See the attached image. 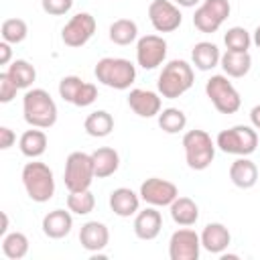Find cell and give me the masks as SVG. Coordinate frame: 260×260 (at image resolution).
<instances>
[{"label": "cell", "instance_id": "4fadbf2b", "mask_svg": "<svg viewBox=\"0 0 260 260\" xmlns=\"http://www.w3.org/2000/svg\"><path fill=\"white\" fill-rule=\"evenodd\" d=\"M138 193H140V199L152 207H169L179 197L177 185L160 177H150L142 181Z\"/></svg>", "mask_w": 260, "mask_h": 260}, {"label": "cell", "instance_id": "ab89813d", "mask_svg": "<svg viewBox=\"0 0 260 260\" xmlns=\"http://www.w3.org/2000/svg\"><path fill=\"white\" fill-rule=\"evenodd\" d=\"M10 59H12L10 43L2 41V43H0V65H10Z\"/></svg>", "mask_w": 260, "mask_h": 260}, {"label": "cell", "instance_id": "1f68e13d", "mask_svg": "<svg viewBox=\"0 0 260 260\" xmlns=\"http://www.w3.org/2000/svg\"><path fill=\"white\" fill-rule=\"evenodd\" d=\"M95 207V197L89 189L83 191H69L67 195V209L75 215H87Z\"/></svg>", "mask_w": 260, "mask_h": 260}, {"label": "cell", "instance_id": "f546056e", "mask_svg": "<svg viewBox=\"0 0 260 260\" xmlns=\"http://www.w3.org/2000/svg\"><path fill=\"white\" fill-rule=\"evenodd\" d=\"M2 254L10 260H20L28 254V238L22 232H8L2 236Z\"/></svg>", "mask_w": 260, "mask_h": 260}, {"label": "cell", "instance_id": "d4e9b609", "mask_svg": "<svg viewBox=\"0 0 260 260\" xmlns=\"http://www.w3.org/2000/svg\"><path fill=\"white\" fill-rule=\"evenodd\" d=\"M169 211H171L173 221L177 225H183V228H191L199 219V205L191 197H177L169 205Z\"/></svg>", "mask_w": 260, "mask_h": 260}, {"label": "cell", "instance_id": "4dcf8cb0", "mask_svg": "<svg viewBox=\"0 0 260 260\" xmlns=\"http://www.w3.org/2000/svg\"><path fill=\"white\" fill-rule=\"evenodd\" d=\"M156 120H158L160 130L167 132V134H179L187 126V116L179 108H165V110H160Z\"/></svg>", "mask_w": 260, "mask_h": 260}, {"label": "cell", "instance_id": "7a4b0ae2", "mask_svg": "<svg viewBox=\"0 0 260 260\" xmlns=\"http://www.w3.org/2000/svg\"><path fill=\"white\" fill-rule=\"evenodd\" d=\"M20 179H22V187H24L26 195L35 203H47L49 199H53L55 175H53L49 165H45L37 158H30V162H26L22 167Z\"/></svg>", "mask_w": 260, "mask_h": 260}, {"label": "cell", "instance_id": "2e32d148", "mask_svg": "<svg viewBox=\"0 0 260 260\" xmlns=\"http://www.w3.org/2000/svg\"><path fill=\"white\" fill-rule=\"evenodd\" d=\"M132 230H134V236L138 240H144V242L154 240L160 234V230H162V215H160V211L156 207H152V205L144 207L142 211L138 209V213L134 215Z\"/></svg>", "mask_w": 260, "mask_h": 260}, {"label": "cell", "instance_id": "d6986e66", "mask_svg": "<svg viewBox=\"0 0 260 260\" xmlns=\"http://www.w3.org/2000/svg\"><path fill=\"white\" fill-rule=\"evenodd\" d=\"M43 234L51 240H61L65 236L71 234V228H73V215L71 211L67 209H53L49 211L45 217H43Z\"/></svg>", "mask_w": 260, "mask_h": 260}, {"label": "cell", "instance_id": "f35d334b", "mask_svg": "<svg viewBox=\"0 0 260 260\" xmlns=\"http://www.w3.org/2000/svg\"><path fill=\"white\" fill-rule=\"evenodd\" d=\"M14 142H16L14 130H10L8 126H0V148L8 150L10 146H14Z\"/></svg>", "mask_w": 260, "mask_h": 260}, {"label": "cell", "instance_id": "8fae6325", "mask_svg": "<svg viewBox=\"0 0 260 260\" xmlns=\"http://www.w3.org/2000/svg\"><path fill=\"white\" fill-rule=\"evenodd\" d=\"M201 254V236L191 228H179L171 234L169 240V258L171 260H197Z\"/></svg>", "mask_w": 260, "mask_h": 260}, {"label": "cell", "instance_id": "603a6c76", "mask_svg": "<svg viewBox=\"0 0 260 260\" xmlns=\"http://www.w3.org/2000/svg\"><path fill=\"white\" fill-rule=\"evenodd\" d=\"M95 179H108L120 169V154L112 146H100L91 152Z\"/></svg>", "mask_w": 260, "mask_h": 260}, {"label": "cell", "instance_id": "e575fe53", "mask_svg": "<svg viewBox=\"0 0 260 260\" xmlns=\"http://www.w3.org/2000/svg\"><path fill=\"white\" fill-rule=\"evenodd\" d=\"M83 85V79L77 77V75H65L61 81H59V95L63 98V102L67 104H73L79 89Z\"/></svg>", "mask_w": 260, "mask_h": 260}, {"label": "cell", "instance_id": "3957f363", "mask_svg": "<svg viewBox=\"0 0 260 260\" xmlns=\"http://www.w3.org/2000/svg\"><path fill=\"white\" fill-rule=\"evenodd\" d=\"M193 81H195L193 67L187 61H183V59H173L167 65H162V71L158 73L156 89H158V93L162 98L177 100L185 91L191 89Z\"/></svg>", "mask_w": 260, "mask_h": 260}, {"label": "cell", "instance_id": "b9f144b4", "mask_svg": "<svg viewBox=\"0 0 260 260\" xmlns=\"http://www.w3.org/2000/svg\"><path fill=\"white\" fill-rule=\"evenodd\" d=\"M203 0H175V4L177 6H183V8H195V6H199Z\"/></svg>", "mask_w": 260, "mask_h": 260}, {"label": "cell", "instance_id": "44dd1931", "mask_svg": "<svg viewBox=\"0 0 260 260\" xmlns=\"http://www.w3.org/2000/svg\"><path fill=\"white\" fill-rule=\"evenodd\" d=\"M228 175H230V181L238 189H252L258 183V167L248 156H238L230 165Z\"/></svg>", "mask_w": 260, "mask_h": 260}, {"label": "cell", "instance_id": "52a82bcc", "mask_svg": "<svg viewBox=\"0 0 260 260\" xmlns=\"http://www.w3.org/2000/svg\"><path fill=\"white\" fill-rule=\"evenodd\" d=\"M95 179V171H93V160L91 154L81 152V150H73L67 160H65V171H63V181L67 191H83L89 189L91 183Z\"/></svg>", "mask_w": 260, "mask_h": 260}, {"label": "cell", "instance_id": "d6a6232c", "mask_svg": "<svg viewBox=\"0 0 260 260\" xmlns=\"http://www.w3.org/2000/svg\"><path fill=\"white\" fill-rule=\"evenodd\" d=\"M0 35H2V41L10 43V45H18L26 39L28 26L22 18H6L0 26Z\"/></svg>", "mask_w": 260, "mask_h": 260}, {"label": "cell", "instance_id": "6da1fadb", "mask_svg": "<svg viewBox=\"0 0 260 260\" xmlns=\"http://www.w3.org/2000/svg\"><path fill=\"white\" fill-rule=\"evenodd\" d=\"M57 104L51 93L43 87H32L22 98V116L24 122L32 128H51L57 122Z\"/></svg>", "mask_w": 260, "mask_h": 260}, {"label": "cell", "instance_id": "7402d4cb", "mask_svg": "<svg viewBox=\"0 0 260 260\" xmlns=\"http://www.w3.org/2000/svg\"><path fill=\"white\" fill-rule=\"evenodd\" d=\"M221 61V51L211 41H199L191 49V63L199 71H211Z\"/></svg>", "mask_w": 260, "mask_h": 260}, {"label": "cell", "instance_id": "8d00e7d4", "mask_svg": "<svg viewBox=\"0 0 260 260\" xmlns=\"http://www.w3.org/2000/svg\"><path fill=\"white\" fill-rule=\"evenodd\" d=\"M16 91H18V85L10 79V75L6 71L0 73V104H8L16 98Z\"/></svg>", "mask_w": 260, "mask_h": 260}, {"label": "cell", "instance_id": "9a60e30c", "mask_svg": "<svg viewBox=\"0 0 260 260\" xmlns=\"http://www.w3.org/2000/svg\"><path fill=\"white\" fill-rule=\"evenodd\" d=\"M128 106L140 118H154L162 110V100H160V93L156 91L134 87L128 93Z\"/></svg>", "mask_w": 260, "mask_h": 260}, {"label": "cell", "instance_id": "5bb4252c", "mask_svg": "<svg viewBox=\"0 0 260 260\" xmlns=\"http://www.w3.org/2000/svg\"><path fill=\"white\" fill-rule=\"evenodd\" d=\"M148 20L156 32H173L181 26L183 14L171 0H152L148 4Z\"/></svg>", "mask_w": 260, "mask_h": 260}, {"label": "cell", "instance_id": "ba28073f", "mask_svg": "<svg viewBox=\"0 0 260 260\" xmlns=\"http://www.w3.org/2000/svg\"><path fill=\"white\" fill-rule=\"evenodd\" d=\"M205 93L219 114H236L242 106V98L228 75H211L205 81Z\"/></svg>", "mask_w": 260, "mask_h": 260}, {"label": "cell", "instance_id": "484cf974", "mask_svg": "<svg viewBox=\"0 0 260 260\" xmlns=\"http://www.w3.org/2000/svg\"><path fill=\"white\" fill-rule=\"evenodd\" d=\"M47 144H49V140H47V134L43 132V128H32L30 126V130L22 132L20 138H18V148L26 158L43 156L45 150H47Z\"/></svg>", "mask_w": 260, "mask_h": 260}, {"label": "cell", "instance_id": "e0dca14e", "mask_svg": "<svg viewBox=\"0 0 260 260\" xmlns=\"http://www.w3.org/2000/svg\"><path fill=\"white\" fill-rule=\"evenodd\" d=\"M79 244L83 250L95 254V252H102L108 244H110V230L104 221H98V219H91V221H85L79 230Z\"/></svg>", "mask_w": 260, "mask_h": 260}, {"label": "cell", "instance_id": "30bf717a", "mask_svg": "<svg viewBox=\"0 0 260 260\" xmlns=\"http://www.w3.org/2000/svg\"><path fill=\"white\" fill-rule=\"evenodd\" d=\"M95 18L89 12H77L61 28V41L71 49H79L89 43V39L95 35Z\"/></svg>", "mask_w": 260, "mask_h": 260}, {"label": "cell", "instance_id": "7bdbcfd3", "mask_svg": "<svg viewBox=\"0 0 260 260\" xmlns=\"http://www.w3.org/2000/svg\"><path fill=\"white\" fill-rule=\"evenodd\" d=\"M0 217H2V225H0V236H6V234H8V213H6V211H2V213H0Z\"/></svg>", "mask_w": 260, "mask_h": 260}, {"label": "cell", "instance_id": "83f0119b", "mask_svg": "<svg viewBox=\"0 0 260 260\" xmlns=\"http://www.w3.org/2000/svg\"><path fill=\"white\" fill-rule=\"evenodd\" d=\"M108 37L114 45H120V47L132 45L138 39V24L132 18H118L110 24Z\"/></svg>", "mask_w": 260, "mask_h": 260}, {"label": "cell", "instance_id": "277c9868", "mask_svg": "<svg viewBox=\"0 0 260 260\" xmlns=\"http://www.w3.org/2000/svg\"><path fill=\"white\" fill-rule=\"evenodd\" d=\"M95 79L112 89H128L136 81V65L124 57H102L93 69Z\"/></svg>", "mask_w": 260, "mask_h": 260}, {"label": "cell", "instance_id": "cb8c5ba5", "mask_svg": "<svg viewBox=\"0 0 260 260\" xmlns=\"http://www.w3.org/2000/svg\"><path fill=\"white\" fill-rule=\"evenodd\" d=\"M219 67L223 69V75L228 77H234V79H240L244 75L250 73L252 69V57L250 53H238V51H228L221 53V61H219Z\"/></svg>", "mask_w": 260, "mask_h": 260}, {"label": "cell", "instance_id": "d590c367", "mask_svg": "<svg viewBox=\"0 0 260 260\" xmlns=\"http://www.w3.org/2000/svg\"><path fill=\"white\" fill-rule=\"evenodd\" d=\"M95 100H98V85H95V83H89V81H83V85H81V89H79V93H77L73 106H77V108H87V106H91Z\"/></svg>", "mask_w": 260, "mask_h": 260}, {"label": "cell", "instance_id": "9c48e42d", "mask_svg": "<svg viewBox=\"0 0 260 260\" xmlns=\"http://www.w3.org/2000/svg\"><path fill=\"white\" fill-rule=\"evenodd\" d=\"M230 12H232L230 0H203V2L195 8L193 26H195L199 32H205V35L217 32L219 26L228 20Z\"/></svg>", "mask_w": 260, "mask_h": 260}, {"label": "cell", "instance_id": "7c38bea8", "mask_svg": "<svg viewBox=\"0 0 260 260\" xmlns=\"http://www.w3.org/2000/svg\"><path fill=\"white\" fill-rule=\"evenodd\" d=\"M167 47L169 45L160 35H144V37H140L136 41V63L146 71L156 69L167 59Z\"/></svg>", "mask_w": 260, "mask_h": 260}, {"label": "cell", "instance_id": "ee69618b", "mask_svg": "<svg viewBox=\"0 0 260 260\" xmlns=\"http://www.w3.org/2000/svg\"><path fill=\"white\" fill-rule=\"evenodd\" d=\"M252 45H256L258 49H260V24L254 28V32H252Z\"/></svg>", "mask_w": 260, "mask_h": 260}, {"label": "cell", "instance_id": "836d02e7", "mask_svg": "<svg viewBox=\"0 0 260 260\" xmlns=\"http://www.w3.org/2000/svg\"><path fill=\"white\" fill-rule=\"evenodd\" d=\"M223 43L228 51H238V53H246L252 45V35L244 28V26H232L225 30L223 35Z\"/></svg>", "mask_w": 260, "mask_h": 260}, {"label": "cell", "instance_id": "ac0fdd59", "mask_svg": "<svg viewBox=\"0 0 260 260\" xmlns=\"http://www.w3.org/2000/svg\"><path fill=\"white\" fill-rule=\"evenodd\" d=\"M199 236H201V248L207 250L209 254H217V256H219V254L225 252V250L230 248V244H232V234H230V230H228L223 223H219V221L207 223Z\"/></svg>", "mask_w": 260, "mask_h": 260}, {"label": "cell", "instance_id": "ffe728a7", "mask_svg": "<svg viewBox=\"0 0 260 260\" xmlns=\"http://www.w3.org/2000/svg\"><path fill=\"white\" fill-rule=\"evenodd\" d=\"M110 209L118 217H130L138 213L140 207V193H134L130 187H118L110 193Z\"/></svg>", "mask_w": 260, "mask_h": 260}, {"label": "cell", "instance_id": "4316f807", "mask_svg": "<svg viewBox=\"0 0 260 260\" xmlns=\"http://www.w3.org/2000/svg\"><path fill=\"white\" fill-rule=\"evenodd\" d=\"M83 130L93 138H106L114 130V118L106 110H95L83 120Z\"/></svg>", "mask_w": 260, "mask_h": 260}, {"label": "cell", "instance_id": "5b68a950", "mask_svg": "<svg viewBox=\"0 0 260 260\" xmlns=\"http://www.w3.org/2000/svg\"><path fill=\"white\" fill-rule=\"evenodd\" d=\"M215 146L234 156H250L258 146V132L254 126L248 124H236L232 128H225L217 134Z\"/></svg>", "mask_w": 260, "mask_h": 260}, {"label": "cell", "instance_id": "74e56055", "mask_svg": "<svg viewBox=\"0 0 260 260\" xmlns=\"http://www.w3.org/2000/svg\"><path fill=\"white\" fill-rule=\"evenodd\" d=\"M41 6L51 16H63L73 8V0H41Z\"/></svg>", "mask_w": 260, "mask_h": 260}, {"label": "cell", "instance_id": "8992f818", "mask_svg": "<svg viewBox=\"0 0 260 260\" xmlns=\"http://www.w3.org/2000/svg\"><path fill=\"white\" fill-rule=\"evenodd\" d=\"M215 140L205 130H189L183 136L185 160L193 171H205L215 158Z\"/></svg>", "mask_w": 260, "mask_h": 260}, {"label": "cell", "instance_id": "f1b7e54d", "mask_svg": "<svg viewBox=\"0 0 260 260\" xmlns=\"http://www.w3.org/2000/svg\"><path fill=\"white\" fill-rule=\"evenodd\" d=\"M6 73L10 75V79L18 85V89H28L32 85V81L37 79V69L32 63H28L26 59H16L8 65Z\"/></svg>", "mask_w": 260, "mask_h": 260}, {"label": "cell", "instance_id": "60d3db41", "mask_svg": "<svg viewBox=\"0 0 260 260\" xmlns=\"http://www.w3.org/2000/svg\"><path fill=\"white\" fill-rule=\"evenodd\" d=\"M250 122H252V126L256 130H260V104L250 110Z\"/></svg>", "mask_w": 260, "mask_h": 260}]
</instances>
